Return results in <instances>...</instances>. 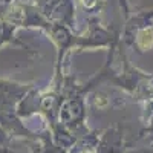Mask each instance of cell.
I'll return each mask as SVG.
<instances>
[{"label":"cell","instance_id":"cell-1","mask_svg":"<svg viewBox=\"0 0 153 153\" xmlns=\"http://www.w3.org/2000/svg\"><path fill=\"white\" fill-rule=\"evenodd\" d=\"M138 45L143 49H150L153 46V31L152 29H144V31L139 32Z\"/></svg>","mask_w":153,"mask_h":153}]
</instances>
